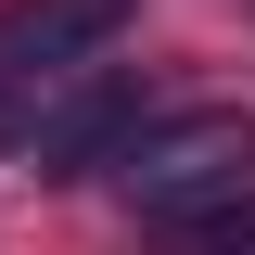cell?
Segmentation results:
<instances>
[{"label":"cell","mask_w":255,"mask_h":255,"mask_svg":"<svg viewBox=\"0 0 255 255\" xmlns=\"http://www.w3.org/2000/svg\"><path fill=\"white\" fill-rule=\"evenodd\" d=\"M51 90H64V77H26V64H0V140H38Z\"/></svg>","instance_id":"277c9868"},{"label":"cell","mask_w":255,"mask_h":255,"mask_svg":"<svg viewBox=\"0 0 255 255\" xmlns=\"http://www.w3.org/2000/svg\"><path fill=\"white\" fill-rule=\"evenodd\" d=\"M115 191L140 204V217H166V204H204V191H230V179H255V115L243 102H191V115H140L115 140Z\"/></svg>","instance_id":"6da1fadb"},{"label":"cell","mask_w":255,"mask_h":255,"mask_svg":"<svg viewBox=\"0 0 255 255\" xmlns=\"http://www.w3.org/2000/svg\"><path fill=\"white\" fill-rule=\"evenodd\" d=\"M128 38V0H0V64L26 77H90V51Z\"/></svg>","instance_id":"7a4b0ae2"},{"label":"cell","mask_w":255,"mask_h":255,"mask_svg":"<svg viewBox=\"0 0 255 255\" xmlns=\"http://www.w3.org/2000/svg\"><path fill=\"white\" fill-rule=\"evenodd\" d=\"M166 243L179 255H255V179H230V191H204V204H166Z\"/></svg>","instance_id":"3957f363"}]
</instances>
